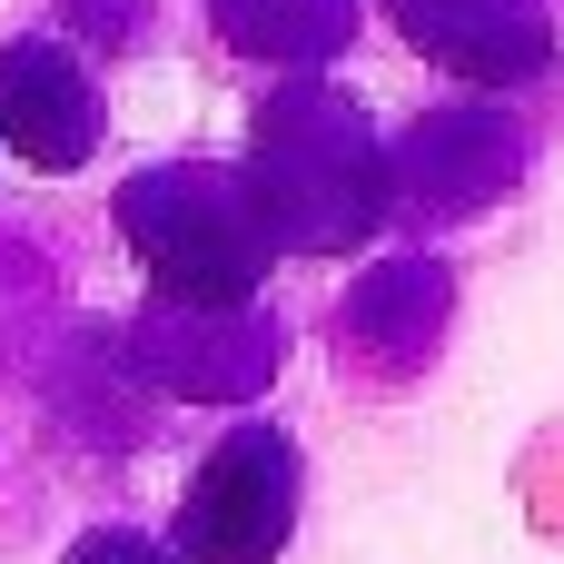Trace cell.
<instances>
[{"label": "cell", "instance_id": "obj_1", "mask_svg": "<svg viewBox=\"0 0 564 564\" xmlns=\"http://www.w3.org/2000/svg\"><path fill=\"white\" fill-rule=\"evenodd\" d=\"M248 188H258L278 248H307V258L367 248V238L387 228V208H397L377 119H367L347 89H327V79H288V89L258 99Z\"/></svg>", "mask_w": 564, "mask_h": 564}, {"label": "cell", "instance_id": "obj_2", "mask_svg": "<svg viewBox=\"0 0 564 564\" xmlns=\"http://www.w3.org/2000/svg\"><path fill=\"white\" fill-rule=\"evenodd\" d=\"M119 238L149 268V297H178V307H258L278 268V228L248 169H218V159L139 169L119 188Z\"/></svg>", "mask_w": 564, "mask_h": 564}, {"label": "cell", "instance_id": "obj_3", "mask_svg": "<svg viewBox=\"0 0 564 564\" xmlns=\"http://www.w3.org/2000/svg\"><path fill=\"white\" fill-rule=\"evenodd\" d=\"M297 535V446L278 426H228L188 496H178V555L188 564H278Z\"/></svg>", "mask_w": 564, "mask_h": 564}, {"label": "cell", "instance_id": "obj_4", "mask_svg": "<svg viewBox=\"0 0 564 564\" xmlns=\"http://www.w3.org/2000/svg\"><path fill=\"white\" fill-rule=\"evenodd\" d=\"M278 327L258 307H178V297H149L139 327H129V367L159 387V397H188V406H248L268 377H278Z\"/></svg>", "mask_w": 564, "mask_h": 564}, {"label": "cell", "instance_id": "obj_5", "mask_svg": "<svg viewBox=\"0 0 564 564\" xmlns=\"http://www.w3.org/2000/svg\"><path fill=\"white\" fill-rule=\"evenodd\" d=\"M525 169V139L506 109H426L397 149H387V178H397V208L406 218H476L516 188Z\"/></svg>", "mask_w": 564, "mask_h": 564}, {"label": "cell", "instance_id": "obj_6", "mask_svg": "<svg viewBox=\"0 0 564 564\" xmlns=\"http://www.w3.org/2000/svg\"><path fill=\"white\" fill-rule=\"evenodd\" d=\"M109 109H99V79L79 69L69 40H10L0 50V149L30 159V169H79L99 149Z\"/></svg>", "mask_w": 564, "mask_h": 564}, {"label": "cell", "instance_id": "obj_7", "mask_svg": "<svg viewBox=\"0 0 564 564\" xmlns=\"http://www.w3.org/2000/svg\"><path fill=\"white\" fill-rule=\"evenodd\" d=\"M387 20L406 30V50H426L476 89H516L555 59V30L535 0H387Z\"/></svg>", "mask_w": 564, "mask_h": 564}, {"label": "cell", "instance_id": "obj_8", "mask_svg": "<svg viewBox=\"0 0 564 564\" xmlns=\"http://www.w3.org/2000/svg\"><path fill=\"white\" fill-rule=\"evenodd\" d=\"M436 317H446V268H426V258H387L357 297H347V337H357V357L377 367H416L426 357V337H436Z\"/></svg>", "mask_w": 564, "mask_h": 564}, {"label": "cell", "instance_id": "obj_9", "mask_svg": "<svg viewBox=\"0 0 564 564\" xmlns=\"http://www.w3.org/2000/svg\"><path fill=\"white\" fill-rule=\"evenodd\" d=\"M208 10H218V40L248 50V59L317 69V59H337L357 40V0H208Z\"/></svg>", "mask_w": 564, "mask_h": 564}, {"label": "cell", "instance_id": "obj_10", "mask_svg": "<svg viewBox=\"0 0 564 564\" xmlns=\"http://www.w3.org/2000/svg\"><path fill=\"white\" fill-rule=\"evenodd\" d=\"M59 564H188V555H178V545H159V535H139V525H89Z\"/></svg>", "mask_w": 564, "mask_h": 564}]
</instances>
